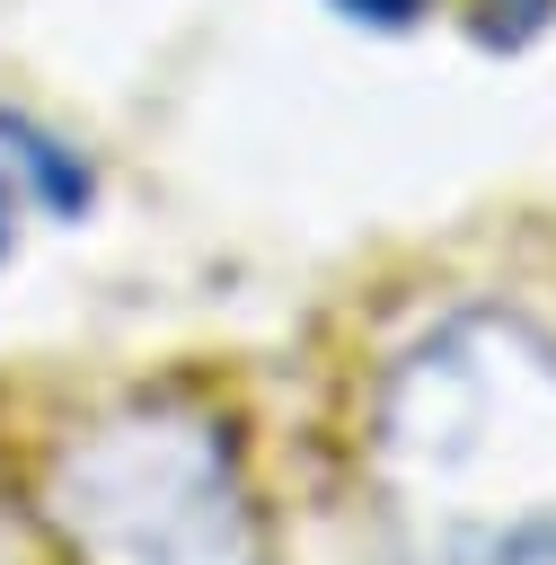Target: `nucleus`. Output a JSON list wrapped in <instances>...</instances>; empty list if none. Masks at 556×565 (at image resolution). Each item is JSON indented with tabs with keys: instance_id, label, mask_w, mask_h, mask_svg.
Instances as JSON below:
<instances>
[{
	"instance_id": "1",
	"label": "nucleus",
	"mask_w": 556,
	"mask_h": 565,
	"mask_svg": "<svg viewBox=\"0 0 556 565\" xmlns=\"http://www.w3.org/2000/svg\"><path fill=\"white\" fill-rule=\"evenodd\" d=\"M388 565H556V335L512 300L424 318L371 388Z\"/></svg>"
},
{
	"instance_id": "3",
	"label": "nucleus",
	"mask_w": 556,
	"mask_h": 565,
	"mask_svg": "<svg viewBox=\"0 0 556 565\" xmlns=\"http://www.w3.org/2000/svg\"><path fill=\"white\" fill-rule=\"evenodd\" d=\"M0 168H9V185L26 194V212H62V221H79L88 194H97L88 159H79L62 132L26 124V115H0Z\"/></svg>"
},
{
	"instance_id": "2",
	"label": "nucleus",
	"mask_w": 556,
	"mask_h": 565,
	"mask_svg": "<svg viewBox=\"0 0 556 565\" xmlns=\"http://www.w3.org/2000/svg\"><path fill=\"white\" fill-rule=\"evenodd\" d=\"M44 521L79 565H274L229 424L194 397H124L44 459Z\"/></svg>"
},
{
	"instance_id": "4",
	"label": "nucleus",
	"mask_w": 556,
	"mask_h": 565,
	"mask_svg": "<svg viewBox=\"0 0 556 565\" xmlns=\"http://www.w3.org/2000/svg\"><path fill=\"white\" fill-rule=\"evenodd\" d=\"M547 18H556V0H468V26L485 44H530Z\"/></svg>"
},
{
	"instance_id": "5",
	"label": "nucleus",
	"mask_w": 556,
	"mask_h": 565,
	"mask_svg": "<svg viewBox=\"0 0 556 565\" xmlns=\"http://www.w3.org/2000/svg\"><path fill=\"white\" fill-rule=\"evenodd\" d=\"M318 9H335L344 26H371V35H406V26H424L441 0H318Z\"/></svg>"
},
{
	"instance_id": "6",
	"label": "nucleus",
	"mask_w": 556,
	"mask_h": 565,
	"mask_svg": "<svg viewBox=\"0 0 556 565\" xmlns=\"http://www.w3.org/2000/svg\"><path fill=\"white\" fill-rule=\"evenodd\" d=\"M18 238H26V194H18V185H9V168H0V274H9Z\"/></svg>"
}]
</instances>
